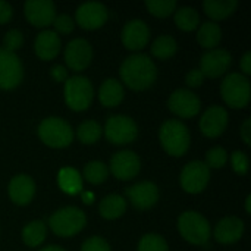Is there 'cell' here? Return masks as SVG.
Returning <instances> with one entry per match:
<instances>
[{"mask_svg": "<svg viewBox=\"0 0 251 251\" xmlns=\"http://www.w3.org/2000/svg\"><path fill=\"white\" fill-rule=\"evenodd\" d=\"M81 251H112L109 243L101 237H91L82 243Z\"/></svg>", "mask_w": 251, "mask_h": 251, "instance_id": "39", "label": "cell"}, {"mask_svg": "<svg viewBox=\"0 0 251 251\" xmlns=\"http://www.w3.org/2000/svg\"><path fill=\"white\" fill-rule=\"evenodd\" d=\"M50 75L56 82H65L68 79V72L63 65H54L50 69Z\"/></svg>", "mask_w": 251, "mask_h": 251, "instance_id": "41", "label": "cell"}, {"mask_svg": "<svg viewBox=\"0 0 251 251\" xmlns=\"http://www.w3.org/2000/svg\"><path fill=\"white\" fill-rule=\"evenodd\" d=\"M50 228L59 237H72L84 229L87 224L85 213L75 206L62 207L50 216Z\"/></svg>", "mask_w": 251, "mask_h": 251, "instance_id": "3", "label": "cell"}, {"mask_svg": "<svg viewBox=\"0 0 251 251\" xmlns=\"http://www.w3.org/2000/svg\"><path fill=\"white\" fill-rule=\"evenodd\" d=\"M228 125V112L222 106H210L201 115L200 129L206 137H218L221 135Z\"/></svg>", "mask_w": 251, "mask_h": 251, "instance_id": "19", "label": "cell"}, {"mask_svg": "<svg viewBox=\"0 0 251 251\" xmlns=\"http://www.w3.org/2000/svg\"><path fill=\"white\" fill-rule=\"evenodd\" d=\"M124 87L122 82L115 78H107L101 82L99 90V99L103 106L113 107L118 106L124 99Z\"/></svg>", "mask_w": 251, "mask_h": 251, "instance_id": "23", "label": "cell"}, {"mask_svg": "<svg viewBox=\"0 0 251 251\" xmlns=\"http://www.w3.org/2000/svg\"><path fill=\"white\" fill-rule=\"evenodd\" d=\"M24 76V68L16 53L0 47V88H15Z\"/></svg>", "mask_w": 251, "mask_h": 251, "instance_id": "10", "label": "cell"}, {"mask_svg": "<svg viewBox=\"0 0 251 251\" xmlns=\"http://www.w3.org/2000/svg\"><path fill=\"white\" fill-rule=\"evenodd\" d=\"M159 138L163 149L172 156H182L190 147V131L178 119H169L162 124L159 129Z\"/></svg>", "mask_w": 251, "mask_h": 251, "instance_id": "2", "label": "cell"}, {"mask_svg": "<svg viewBox=\"0 0 251 251\" xmlns=\"http://www.w3.org/2000/svg\"><path fill=\"white\" fill-rule=\"evenodd\" d=\"M244 234V222L237 216H228L219 221L215 228V238L221 244L237 243Z\"/></svg>", "mask_w": 251, "mask_h": 251, "instance_id": "21", "label": "cell"}, {"mask_svg": "<svg viewBox=\"0 0 251 251\" xmlns=\"http://www.w3.org/2000/svg\"><path fill=\"white\" fill-rule=\"evenodd\" d=\"M93 57L91 44L85 38H74L65 47V62L74 71L87 68Z\"/></svg>", "mask_w": 251, "mask_h": 251, "instance_id": "15", "label": "cell"}, {"mask_svg": "<svg viewBox=\"0 0 251 251\" xmlns=\"http://www.w3.org/2000/svg\"><path fill=\"white\" fill-rule=\"evenodd\" d=\"M221 94L225 103L231 107H244L250 101V81L240 72H232L225 76L221 84Z\"/></svg>", "mask_w": 251, "mask_h": 251, "instance_id": "6", "label": "cell"}, {"mask_svg": "<svg viewBox=\"0 0 251 251\" xmlns=\"http://www.w3.org/2000/svg\"><path fill=\"white\" fill-rule=\"evenodd\" d=\"M122 43L129 50H141L146 47L150 38V29L147 24L141 19H131L128 21L121 32Z\"/></svg>", "mask_w": 251, "mask_h": 251, "instance_id": "17", "label": "cell"}, {"mask_svg": "<svg viewBox=\"0 0 251 251\" xmlns=\"http://www.w3.org/2000/svg\"><path fill=\"white\" fill-rule=\"evenodd\" d=\"M12 12H13L12 10V6L7 1L0 0V24L7 22L12 18Z\"/></svg>", "mask_w": 251, "mask_h": 251, "instance_id": "42", "label": "cell"}, {"mask_svg": "<svg viewBox=\"0 0 251 251\" xmlns=\"http://www.w3.org/2000/svg\"><path fill=\"white\" fill-rule=\"evenodd\" d=\"M241 69L244 71L246 75L251 74V51H246L244 56L241 57Z\"/></svg>", "mask_w": 251, "mask_h": 251, "instance_id": "44", "label": "cell"}, {"mask_svg": "<svg viewBox=\"0 0 251 251\" xmlns=\"http://www.w3.org/2000/svg\"><path fill=\"white\" fill-rule=\"evenodd\" d=\"M22 43H24V35H22V32H21L19 29H9V31L4 34V38H3V44H4L3 49H6V50L15 53V50H18V49L22 46Z\"/></svg>", "mask_w": 251, "mask_h": 251, "instance_id": "36", "label": "cell"}, {"mask_svg": "<svg viewBox=\"0 0 251 251\" xmlns=\"http://www.w3.org/2000/svg\"><path fill=\"white\" fill-rule=\"evenodd\" d=\"M175 24L184 31H193L200 24V15L194 7L182 6L175 9Z\"/></svg>", "mask_w": 251, "mask_h": 251, "instance_id": "28", "label": "cell"}, {"mask_svg": "<svg viewBox=\"0 0 251 251\" xmlns=\"http://www.w3.org/2000/svg\"><path fill=\"white\" fill-rule=\"evenodd\" d=\"M47 229L43 221H32L28 225H25L22 231V240L28 247H37L40 246L46 238Z\"/></svg>", "mask_w": 251, "mask_h": 251, "instance_id": "29", "label": "cell"}, {"mask_svg": "<svg viewBox=\"0 0 251 251\" xmlns=\"http://www.w3.org/2000/svg\"><path fill=\"white\" fill-rule=\"evenodd\" d=\"M147 9L156 16H168L176 9L175 0H147Z\"/></svg>", "mask_w": 251, "mask_h": 251, "instance_id": "34", "label": "cell"}, {"mask_svg": "<svg viewBox=\"0 0 251 251\" xmlns=\"http://www.w3.org/2000/svg\"><path fill=\"white\" fill-rule=\"evenodd\" d=\"M122 81L132 90L149 88L157 78V68L147 54L135 53L128 56L119 69Z\"/></svg>", "mask_w": 251, "mask_h": 251, "instance_id": "1", "label": "cell"}, {"mask_svg": "<svg viewBox=\"0 0 251 251\" xmlns=\"http://www.w3.org/2000/svg\"><path fill=\"white\" fill-rule=\"evenodd\" d=\"M231 163H232V168L237 174L246 175L249 172V157L244 151H241V150L234 151L231 156Z\"/></svg>", "mask_w": 251, "mask_h": 251, "instance_id": "38", "label": "cell"}, {"mask_svg": "<svg viewBox=\"0 0 251 251\" xmlns=\"http://www.w3.org/2000/svg\"><path fill=\"white\" fill-rule=\"evenodd\" d=\"M104 134L113 144H128L138 135V126L135 121L126 115H112L104 125Z\"/></svg>", "mask_w": 251, "mask_h": 251, "instance_id": "8", "label": "cell"}, {"mask_svg": "<svg viewBox=\"0 0 251 251\" xmlns=\"http://www.w3.org/2000/svg\"><path fill=\"white\" fill-rule=\"evenodd\" d=\"M53 26H54V32H60V34H69L74 29V19L68 15V13H60L56 15L53 19Z\"/></svg>", "mask_w": 251, "mask_h": 251, "instance_id": "37", "label": "cell"}, {"mask_svg": "<svg viewBox=\"0 0 251 251\" xmlns=\"http://www.w3.org/2000/svg\"><path fill=\"white\" fill-rule=\"evenodd\" d=\"M82 199H84V203H91V201H93V194H90V193H82Z\"/></svg>", "mask_w": 251, "mask_h": 251, "instance_id": "46", "label": "cell"}, {"mask_svg": "<svg viewBox=\"0 0 251 251\" xmlns=\"http://www.w3.org/2000/svg\"><path fill=\"white\" fill-rule=\"evenodd\" d=\"M228 160V153L224 147H212L206 153V166L210 168H222Z\"/></svg>", "mask_w": 251, "mask_h": 251, "instance_id": "35", "label": "cell"}, {"mask_svg": "<svg viewBox=\"0 0 251 251\" xmlns=\"http://www.w3.org/2000/svg\"><path fill=\"white\" fill-rule=\"evenodd\" d=\"M168 106L175 115H178L181 118H191L200 112L201 101H200L199 96L194 94L191 90L178 88L169 96Z\"/></svg>", "mask_w": 251, "mask_h": 251, "instance_id": "11", "label": "cell"}, {"mask_svg": "<svg viewBox=\"0 0 251 251\" xmlns=\"http://www.w3.org/2000/svg\"><path fill=\"white\" fill-rule=\"evenodd\" d=\"M222 38V31L221 26L213 22V21H206L200 25L199 32H197V40L199 43L206 47V49H215Z\"/></svg>", "mask_w": 251, "mask_h": 251, "instance_id": "25", "label": "cell"}, {"mask_svg": "<svg viewBox=\"0 0 251 251\" xmlns=\"http://www.w3.org/2000/svg\"><path fill=\"white\" fill-rule=\"evenodd\" d=\"M138 251H169V247L163 237L157 234H146L138 243Z\"/></svg>", "mask_w": 251, "mask_h": 251, "instance_id": "33", "label": "cell"}, {"mask_svg": "<svg viewBox=\"0 0 251 251\" xmlns=\"http://www.w3.org/2000/svg\"><path fill=\"white\" fill-rule=\"evenodd\" d=\"M241 137L244 140V143L247 146H250L251 143V119L247 118L243 124V128H241Z\"/></svg>", "mask_w": 251, "mask_h": 251, "instance_id": "43", "label": "cell"}, {"mask_svg": "<svg viewBox=\"0 0 251 251\" xmlns=\"http://www.w3.org/2000/svg\"><path fill=\"white\" fill-rule=\"evenodd\" d=\"M178 231L179 234L191 244L203 246L210 238V224L199 212H184L178 218Z\"/></svg>", "mask_w": 251, "mask_h": 251, "instance_id": "5", "label": "cell"}, {"mask_svg": "<svg viewBox=\"0 0 251 251\" xmlns=\"http://www.w3.org/2000/svg\"><path fill=\"white\" fill-rule=\"evenodd\" d=\"M35 194V184L31 176L19 174L9 182V197L16 204H28Z\"/></svg>", "mask_w": 251, "mask_h": 251, "instance_id": "20", "label": "cell"}, {"mask_svg": "<svg viewBox=\"0 0 251 251\" xmlns=\"http://www.w3.org/2000/svg\"><path fill=\"white\" fill-rule=\"evenodd\" d=\"M140 168H141L140 157L131 150L118 151L110 159V172L118 179H124V181L132 179L140 172Z\"/></svg>", "mask_w": 251, "mask_h": 251, "instance_id": "13", "label": "cell"}, {"mask_svg": "<svg viewBox=\"0 0 251 251\" xmlns=\"http://www.w3.org/2000/svg\"><path fill=\"white\" fill-rule=\"evenodd\" d=\"M246 210H247V213H251V196L249 194L247 196V199H246Z\"/></svg>", "mask_w": 251, "mask_h": 251, "instance_id": "47", "label": "cell"}, {"mask_svg": "<svg viewBox=\"0 0 251 251\" xmlns=\"http://www.w3.org/2000/svg\"><path fill=\"white\" fill-rule=\"evenodd\" d=\"M93 85L87 76L74 75L65 81V101L72 110H85L93 100Z\"/></svg>", "mask_w": 251, "mask_h": 251, "instance_id": "7", "label": "cell"}, {"mask_svg": "<svg viewBox=\"0 0 251 251\" xmlns=\"http://www.w3.org/2000/svg\"><path fill=\"white\" fill-rule=\"evenodd\" d=\"M35 53L43 60H50L57 56L62 47V41L59 34H56L53 29H44L41 31L34 43Z\"/></svg>", "mask_w": 251, "mask_h": 251, "instance_id": "22", "label": "cell"}, {"mask_svg": "<svg viewBox=\"0 0 251 251\" xmlns=\"http://www.w3.org/2000/svg\"><path fill=\"white\" fill-rule=\"evenodd\" d=\"M109 175V168L100 160H93L88 162L84 168L82 176L87 179L90 184H101Z\"/></svg>", "mask_w": 251, "mask_h": 251, "instance_id": "31", "label": "cell"}, {"mask_svg": "<svg viewBox=\"0 0 251 251\" xmlns=\"http://www.w3.org/2000/svg\"><path fill=\"white\" fill-rule=\"evenodd\" d=\"M238 6L237 0H206L203 7L206 13L213 19H224L229 16Z\"/></svg>", "mask_w": 251, "mask_h": 251, "instance_id": "27", "label": "cell"}, {"mask_svg": "<svg viewBox=\"0 0 251 251\" xmlns=\"http://www.w3.org/2000/svg\"><path fill=\"white\" fill-rule=\"evenodd\" d=\"M176 49H178L176 40L172 35H166V34L157 37L151 44V53L157 59H169L176 53Z\"/></svg>", "mask_w": 251, "mask_h": 251, "instance_id": "30", "label": "cell"}, {"mask_svg": "<svg viewBox=\"0 0 251 251\" xmlns=\"http://www.w3.org/2000/svg\"><path fill=\"white\" fill-rule=\"evenodd\" d=\"M203 79H204V75L199 68H194V69L188 71V74L185 76V82H187L188 87H199V85H201Z\"/></svg>", "mask_w": 251, "mask_h": 251, "instance_id": "40", "label": "cell"}, {"mask_svg": "<svg viewBox=\"0 0 251 251\" xmlns=\"http://www.w3.org/2000/svg\"><path fill=\"white\" fill-rule=\"evenodd\" d=\"M210 179V169L201 160H193L187 163L181 172L179 181L181 187L191 194H197L203 191Z\"/></svg>", "mask_w": 251, "mask_h": 251, "instance_id": "9", "label": "cell"}, {"mask_svg": "<svg viewBox=\"0 0 251 251\" xmlns=\"http://www.w3.org/2000/svg\"><path fill=\"white\" fill-rule=\"evenodd\" d=\"M126 196L131 204L138 210H146L153 207L159 200V188L150 181L138 182L126 190Z\"/></svg>", "mask_w": 251, "mask_h": 251, "instance_id": "16", "label": "cell"}, {"mask_svg": "<svg viewBox=\"0 0 251 251\" xmlns=\"http://www.w3.org/2000/svg\"><path fill=\"white\" fill-rule=\"evenodd\" d=\"M231 62H232V56L228 50L210 49L201 56L199 69L203 72L204 76L216 78L228 71V68L231 66Z\"/></svg>", "mask_w": 251, "mask_h": 251, "instance_id": "12", "label": "cell"}, {"mask_svg": "<svg viewBox=\"0 0 251 251\" xmlns=\"http://www.w3.org/2000/svg\"><path fill=\"white\" fill-rule=\"evenodd\" d=\"M40 251H65L62 247H59V246H47V247H44V249H41Z\"/></svg>", "mask_w": 251, "mask_h": 251, "instance_id": "45", "label": "cell"}, {"mask_svg": "<svg viewBox=\"0 0 251 251\" xmlns=\"http://www.w3.org/2000/svg\"><path fill=\"white\" fill-rule=\"evenodd\" d=\"M57 182H59V187L62 188V191L69 196H74L82 190V178H81L79 172L72 168H63L59 172Z\"/></svg>", "mask_w": 251, "mask_h": 251, "instance_id": "26", "label": "cell"}, {"mask_svg": "<svg viewBox=\"0 0 251 251\" xmlns=\"http://www.w3.org/2000/svg\"><path fill=\"white\" fill-rule=\"evenodd\" d=\"M109 16L107 7L100 1H85L78 6L75 12L76 22L85 29H94L101 26Z\"/></svg>", "mask_w": 251, "mask_h": 251, "instance_id": "14", "label": "cell"}, {"mask_svg": "<svg viewBox=\"0 0 251 251\" xmlns=\"http://www.w3.org/2000/svg\"><path fill=\"white\" fill-rule=\"evenodd\" d=\"M125 210H126V201L124 200L122 196L118 194L106 196L99 204V212L106 219H116L122 216Z\"/></svg>", "mask_w": 251, "mask_h": 251, "instance_id": "24", "label": "cell"}, {"mask_svg": "<svg viewBox=\"0 0 251 251\" xmlns=\"http://www.w3.org/2000/svg\"><path fill=\"white\" fill-rule=\"evenodd\" d=\"M76 135L81 143L84 144H93L96 143L101 135V126L97 121H84L76 128Z\"/></svg>", "mask_w": 251, "mask_h": 251, "instance_id": "32", "label": "cell"}, {"mask_svg": "<svg viewBox=\"0 0 251 251\" xmlns=\"http://www.w3.org/2000/svg\"><path fill=\"white\" fill-rule=\"evenodd\" d=\"M38 137L44 144L54 149H62L72 143L74 131L66 121L57 116H50L40 122Z\"/></svg>", "mask_w": 251, "mask_h": 251, "instance_id": "4", "label": "cell"}, {"mask_svg": "<svg viewBox=\"0 0 251 251\" xmlns=\"http://www.w3.org/2000/svg\"><path fill=\"white\" fill-rule=\"evenodd\" d=\"M24 10L26 19L35 26H47L56 16V6L51 0H28Z\"/></svg>", "mask_w": 251, "mask_h": 251, "instance_id": "18", "label": "cell"}]
</instances>
